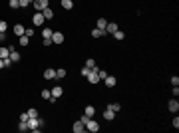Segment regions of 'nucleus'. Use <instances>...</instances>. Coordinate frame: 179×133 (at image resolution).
Instances as JSON below:
<instances>
[{"mask_svg":"<svg viewBox=\"0 0 179 133\" xmlns=\"http://www.w3.org/2000/svg\"><path fill=\"white\" fill-rule=\"evenodd\" d=\"M86 78H88V82H90V83H98V82H100V78H98V66L92 68V70L88 72V75H86Z\"/></svg>","mask_w":179,"mask_h":133,"instance_id":"f257e3e1","label":"nucleus"},{"mask_svg":"<svg viewBox=\"0 0 179 133\" xmlns=\"http://www.w3.org/2000/svg\"><path fill=\"white\" fill-rule=\"evenodd\" d=\"M86 129H88V131H92V133H98V131H100L98 121H96L94 117H90V119H88V123H86Z\"/></svg>","mask_w":179,"mask_h":133,"instance_id":"f03ea898","label":"nucleus"},{"mask_svg":"<svg viewBox=\"0 0 179 133\" xmlns=\"http://www.w3.org/2000/svg\"><path fill=\"white\" fill-rule=\"evenodd\" d=\"M32 4H34V8L38 10V12H42L44 8H48V0H34Z\"/></svg>","mask_w":179,"mask_h":133,"instance_id":"7ed1b4c3","label":"nucleus"},{"mask_svg":"<svg viewBox=\"0 0 179 133\" xmlns=\"http://www.w3.org/2000/svg\"><path fill=\"white\" fill-rule=\"evenodd\" d=\"M32 22H34V26H42L46 20H44V16H42V12H36L32 16Z\"/></svg>","mask_w":179,"mask_h":133,"instance_id":"20e7f679","label":"nucleus"},{"mask_svg":"<svg viewBox=\"0 0 179 133\" xmlns=\"http://www.w3.org/2000/svg\"><path fill=\"white\" fill-rule=\"evenodd\" d=\"M64 42V34L62 32H54L52 34V44H62Z\"/></svg>","mask_w":179,"mask_h":133,"instance_id":"39448f33","label":"nucleus"},{"mask_svg":"<svg viewBox=\"0 0 179 133\" xmlns=\"http://www.w3.org/2000/svg\"><path fill=\"white\" fill-rule=\"evenodd\" d=\"M72 131H74V133H84V131H86V125L82 123V121H76V123H74V127H72Z\"/></svg>","mask_w":179,"mask_h":133,"instance_id":"423d86ee","label":"nucleus"},{"mask_svg":"<svg viewBox=\"0 0 179 133\" xmlns=\"http://www.w3.org/2000/svg\"><path fill=\"white\" fill-rule=\"evenodd\" d=\"M44 80H56V70H52V68L44 70Z\"/></svg>","mask_w":179,"mask_h":133,"instance_id":"0eeeda50","label":"nucleus"},{"mask_svg":"<svg viewBox=\"0 0 179 133\" xmlns=\"http://www.w3.org/2000/svg\"><path fill=\"white\" fill-rule=\"evenodd\" d=\"M167 107H169V111H173V113H177V111H179V101H177V100H169V103H167Z\"/></svg>","mask_w":179,"mask_h":133,"instance_id":"6e6552de","label":"nucleus"},{"mask_svg":"<svg viewBox=\"0 0 179 133\" xmlns=\"http://www.w3.org/2000/svg\"><path fill=\"white\" fill-rule=\"evenodd\" d=\"M42 16H44V20H52V18H54V10L50 8V6L48 8H44L42 10Z\"/></svg>","mask_w":179,"mask_h":133,"instance_id":"1a4fd4ad","label":"nucleus"},{"mask_svg":"<svg viewBox=\"0 0 179 133\" xmlns=\"http://www.w3.org/2000/svg\"><path fill=\"white\" fill-rule=\"evenodd\" d=\"M104 82H106V85H107V87H114L115 83H117V80H115L114 75H110V74H107L106 78H104Z\"/></svg>","mask_w":179,"mask_h":133,"instance_id":"9d476101","label":"nucleus"},{"mask_svg":"<svg viewBox=\"0 0 179 133\" xmlns=\"http://www.w3.org/2000/svg\"><path fill=\"white\" fill-rule=\"evenodd\" d=\"M115 30H120L115 22H107V24H106V34H114Z\"/></svg>","mask_w":179,"mask_h":133,"instance_id":"9b49d317","label":"nucleus"},{"mask_svg":"<svg viewBox=\"0 0 179 133\" xmlns=\"http://www.w3.org/2000/svg\"><path fill=\"white\" fill-rule=\"evenodd\" d=\"M50 92H52V95H54V97H60V95L64 93V90H62V85H54Z\"/></svg>","mask_w":179,"mask_h":133,"instance_id":"f8f14e48","label":"nucleus"},{"mask_svg":"<svg viewBox=\"0 0 179 133\" xmlns=\"http://www.w3.org/2000/svg\"><path fill=\"white\" fill-rule=\"evenodd\" d=\"M10 62H12V64H16V62H20V54H18L16 50H10Z\"/></svg>","mask_w":179,"mask_h":133,"instance_id":"ddd939ff","label":"nucleus"},{"mask_svg":"<svg viewBox=\"0 0 179 133\" xmlns=\"http://www.w3.org/2000/svg\"><path fill=\"white\" fill-rule=\"evenodd\" d=\"M114 117H115V111H112L110 107H107L106 111H104V119H106V121H112Z\"/></svg>","mask_w":179,"mask_h":133,"instance_id":"4468645a","label":"nucleus"},{"mask_svg":"<svg viewBox=\"0 0 179 133\" xmlns=\"http://www.w3.org/2000/svg\"><path fill=\"white\" fill-rule=\"evenodd\" d=\"M60 4H62V8H64V10H72L74 8L72 0H60Z\"/></svg>","mask_w":179,"mask_h":133,"instance_id":"2eb2a0df","label":"nucleus"},{"mask_svg":"<svg viewBox=\"0 0 179 133\" xmlns=\"http://www.w3.org/2000/svg\"><path fill=\"white\" fill-rule=\"evenodd\" d=\"M84 113H86L88 117H94V115H96V107H94V105H86Z\"/></svg>","mask_w":179,"mask_h":133,"instance_id":"dca6fc26","label":"nucleus"},{"mask_svg":"<svg viewBox=\"0 0 179 133\" xmlns=\"http://www.w3.org/2000/svg\"><path fill=\"white\" fill-rule=\"evenodd\" d=\"M24 30H26V28L22 24H16V26H14V34H16L18 38H20V36H24Z\"/></svg>","mask_w":179,"mask_h":133,"instance_id":"f3484780","label":"nucleus"},{"mask_svg":"<svg viewBox=\"0 0 179 133\" xmlns=\"http://www.w3.org/2000/svg\"><path fill=\"white\" fill-rule=\"evenodd\" d=\"M104 30H100V28H94V30H92V38H102V36H104Z\"/></svg>","mask_w":179,"mask_h":133,"instance_id":"a211bd4d","label":"nucleus"},{"mask_svg":"<svg viewBox=\"0 0 179 133\" xmlns=\"http://www.w3.org/2000/svg\"><path fill=\"white\" fill-rule=\"evenodd\" d=\"M106 24H107L106 18H100V20H98V26H96V28H100V30H104V32H106Z\"/></svg>","mask_w":179,"mask_h":133,"instance_id":"6ab92c4d","label":"nucleus"},{"mask_svg":"<svg viewBox=\"0 0 179 133\" xmlns=\"http://www.w3.org/2000/svg\"><path fill=\"white\" fill-rule=\"evenodd\" d=\"M18 42H20V46H28V44H30V38H28V36H20V38H18Z\"/></svg>","mask_w":179,"mask_h":133,"instance_id":"aec40b11","label":"nucleus"},{"mask_svg":"<svg viewBox=\"0 0 179 133\" xmlns=\"http://www.w3.org/2000/svg\"><path fill=\"white\" fill-rule=\"evenodd\" d=\"M10 56V48H0V58L4 60V58H8Z\"/></svg>","mask_w":179,"mask_h":133,"instance_id":"412c9836","label":"nucleus"},{"mask_svg":"<svg viewBox=\"0 0 179 133\" xmlns=\"http://www.w3.org/2000/svg\"><path fill=\"white\" fill-rule=\"evenodd\" d=\"M52 34H54V30H50V28H44V30H42V36H44V38H52Z\"/></svg>","mask_w":179,"mask_h":133,"instance_id":"4be33fe9","label":"nucleus"},{"mask_svg":"<svg viewBox=\"0 0 179 133\" xmlns=\"http://www.w3.org/2000/svg\"><path fill=\"white\" fill-rule=\"evenodd\" d=\"M114 38H115V40H123V38H125V34H123L122 30H115V32H114Z\"/></svg>","mask_w":179,"mask_h":133,"instance_id":"5701e85b","label":"nucleus"},{"mask_svg":"<svg viewBox=\"0 0 179 133\" xmlns=\"http://www.w3.org/2000/svg\"><path fill=\"white\" fill-rule=\"evenodd\" d=\"M18 2H20V8H28V6L32 4L34 0H18Z\"/></svg>","mask_w":179,"mask_h":133,"instance_id":"b1692460","label":"nucleus"},{"mask_svg":"<svg viewBox=\"0 0 179 133\" xmlns=\"http://www.w3.org/2000/svg\"><path fill=\"white\" fill-rule=\"evenodd\" d=\"M86 68H90V70H92V68H96V60H94V58H88V60H86Z\"/></svg>","mask_w":179,"mask_h":133,"instance_id":"393cba45","label":"nucleus"},{"mask_svg":"<svg viewBox=\"0 0 179 133\" xmlns=\"http://www.w3.org/2000/svg\"><path fill=\"white\" fill-rule=\"evenodd\" d=\"M8 6H10L12 10H16V8H20V2H18V0H10V2H8Z\"/></svg>","mask_w":179,"mask_h":133,"instance_id":"a878e982","label":"nucleus"},{"mask_svg":"<svg viewBox=\"0 0 179 133\" xmlns=\"http://www.w3.org/2000/svg\"><path fill=\"white\" fill-rule=\"evenodd\" d=\"M107 107L112 109V111H120V109H122V105H120V103H117V101H115V103H110V105H107Z\"/></svg>","mask_w":179,"mask_h":133,"instance_id":"bb28decb","label":"nucleus"},{"mask_svg":"<svg viewBox=\"0 0 179 133\" xmlns=\"http://www.w3.org/2000/svg\"><path fill=\"white\" fill-rule=\"evenodd\" d=\"M18 131H28V125H26V121H20V123H18Z\"/></svg>","mask_w":179,"mask_h":133,"instance_id":"cd10ccee","label":"nucleus"},{"mask_svg":"<svg viewBox=\"0 0 179 133\" xmlns=\"http://www.w3.org/2000/svg\"><path fill=\"white\" fill-rule=\"evenodd\" d=\"M26 113H28V117H38V115H40V113H38V109H28V111H26Z\"/></svg>","mask_w":179,"mask_h":133,"instance_id":"c85d7f7f","label":"nucleus"},{"mask_svg":"<svg viewBox=\"0 0 179 133\" xmlns=\"http://www.w3.org/2000/svg\"><path fill=\"white\" fill-rule=\"evenodd\" d=\"M8 30V22L6 20H0V32H6Z\"/></svg>","mask_w":179,"mask_h":133,"instance_id":"c756f323","label":"nucleus"},{"mask_svg":"<svg viewBox=\"0 0 179 133\" xmlns=\"http://www.w3.org/2000/svg\"><path fill=\"white\" fill-rule=\"evenodd\" d=\"M66 78V70H56V80H62Z\"/></svg>","mask_w":179,"mask_h":133,"instance_id":"7c9ffc66","label":"nucleus"},{"mask_svg":"<svg viewBox=\"0 0 179 133\" xmlns=\"http://www.w3.org/2000/svg\"><path fill=\"white\" fill-rule=\"evenodd\" d=\"M42 46H44V48L52 46V38H44V40H42Z\"/></svg>","mask_w":179,"mask_h":133,"instance_id":"2f4dec72","label":"nucleus"},{"mask_svg":"<svg viewBox=\"0 0 179 133\" xmlns=\"http://www.w3.org/2000/svg\"><path fill=\"white\" fill-rule=\"evenodd\" d=\"M42 97H44V100H48L50 95H52V92H50V90H42V93H40Z\"/></svg>","mask_w":179,"mask_h":133,"instance_id":"473e14b6","label":"nucleus"},{"mask_svg":"<svg viewBox=\"0 0 179 133\" xmlns=\"http://www.w3.org/2000/svg\"><path fill=\"white\" fill-rule=\"evenodd\" d=\"M24 34L28 36V38H32V36H34V30H32V28H26V30H24Z\"/></svg>","mask_w":179,"mask_h":133,"instance_id":"72a5a7b5","label":"nucleus"},{"mask_svg":"<svg viewBox=\"0 0 179 133\" xmlns=\"http://www.w3.org/2000/svg\"><path fill=\"white\" fill-rule=\"evenodd\" d=\"M106 75H107V72H104V70H98V78H100V80H104Z\"/></svg>","mask_w":179,"mask_h":133,"instance_id":"f704fd0d","label":"nucleus"},{"mask_svg":"<svg viewBox=\"0 0 179 133\" xmlns=\"http://www.w3.org/2000/svg\"><path fill=\"white\" fill-rule=\"evenodd\" d=\"M88 119H90V117H88V115H86V113H84V115H82V117H80V121H82V123H84V125L88 123Z\"/></svg>","mask_w":179,"mask_h":133,"instance_id":"c9c22d12","label":"nucleus"},{"mask_svg":"<svg viewBox=\"0 0 179 133\" xmlns=\"http://www.w3.org/2000/svg\"><path fill=\"white\" fill-rule=\"evenodd\" d=\"M171 83H173V85H179V78H177V75L171 78Z\"/></svg>","mask_w":179,"mask_h":133,"instance_id":"e433bc0d","label":"nucleus"},{"mask_svg":"<svg viewBox=\"0 0 179 133\" xmlns=\"http://www.w3.org/2000/svg\"><path fill=\"white\" fill-rule=\"evenodd\" d=\"M173 127H175V129H177V127H179V117H177V115L173 117Z\"/></svg>","mask_w":179,"mask_h":133,"instance_id":"4c0bfd02","label":"nucleus"},{"mask_svg":"<svg viewBox=\"0 0 179 133\" xmlns=\"http://www.w3.org/2000/svg\"><path fill=\"white\" fill-rule=\"evenodd\" d=\"M171 93H173V95H179V85H173V92Z\"/></svg>","mask_w":179,"mask_h":133,"instance_id":"58836bf2","label":"nucleus"},{"mask_svg":"<svg viewBox=\"0 0 179 133\" xmlns=\"http://www.w3.org/2000/svg\"><path fill=\"white\" fill-rule=\"evenodd\" d=\"M26 119H28V113H26V111L24 113H20V121H26Z\"/></svg>","mask_w":179,"mask_h":133,"instance_id":"ea45409f","label":"nucleus"},{"mask_svg":"<svg viewBox=\"0 0 179 133\" xmlns=\"http://www.w3.org/2000/svg\"><path fill=\"white\" fill-rule=\"evenodd\" d=\"M88 72H90V68H86V66L82 68V75H88Z\"/></svg>","mask_w":179,"mask_h":133,"instance_id":"a19ab883","label":"nucleus"},{"mask_svg":"<svg viewBox=\"0 0 179 133\" xmlns=\"http://www.w3.org/2000/svg\"><path fill=\"white\" fill-rule=\"evenodd\" d=\"M4 40H6V34H4V32H0V42H4Z\"/></svg>","mask_w":179,"mask_h":133,"instance_id":"79ce46f5","label":"nucleus"},{"mask_svg":"<svg viewBox=\"0 0 179 133\" xmlns=\"http://www.w3.org/2000/svg\"><path fill=\"white\" fill-rule=\"evenodd\" d=\"M2 68H4V60L0 58V70H2Z\"/></svg>","mask_w":179,"mask_h":133,"instance_id":"37998d69","label":"nucleus"}]
</instances>
